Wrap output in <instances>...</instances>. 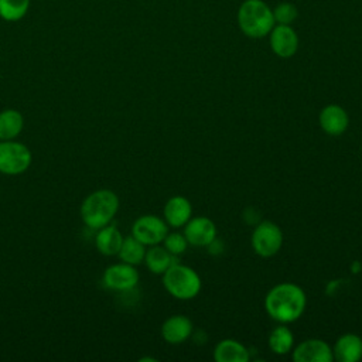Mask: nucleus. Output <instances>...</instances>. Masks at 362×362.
<instances>
[{
  "instance_id": "1a4fd4ad",
  "label": "nucleus",
  "mask_w": 362,
  "mask_h": 362,
  "mask_svg": "<svg viewBox=\"0 0 362 362\" xmlns=\"http://www.w3.org/2000/svg\"><path fill=\"white\" fill-rule=\"evenodd\" d=\"M293 351L294 362H331L334 361L332 348L322 339L308 338L300 342Z\"/></svg>"
},
{
  "instance_id": "6e6552de",
  "label": "nucleus",
  "mask_w": 362,
  "mask_h": 362,
  "mask_svg": "<svg viewBox=\"0 0 362 362\" xmlns=\"http://www.w3.org/2000/svg\"><path fill=\"white\" fill-rule=\"evenodd\" d=\"M103 286L115 291H129L133 290L139 283V272L136 266L120 262L106 267L102 276Z\"/></svg>"
},
{
  "instance_id": "423d86ee",
  "label": "nucleus",
  "mask_w": 362,
  "mask_h": 362,
  "mask_svg": "<svg viewBox=\"0 0 362 362\" xmlns=\"http://www.w3.org/2000/svg\"><path fill=\"white\" fill-rule=\"evenodd\" d=\"M252 249L260 257L274 256L283 245V232L280 226L272 221H263L256 225L250 238Z\"/></svg>"
},
{
  "instance_id": "4be33fe9",
  "label": "nucleus",
  "mask_w": 362,
  "mask_h": 362,
  "mask_svg": "<svg viewBox=\"0 0 362 362\" xmlns=\"http://www.w3.org/2000/svg\"><path fill=\"white\" fill-rule=\"evenodd\" d=\"M30 8V0H0V18L8 23L20 21Z\"/></svg>"
},
{
  "instance_id": "9b49d317",
  "label": "nucleus",
  "mask_w": 362,
  "mask_h": 362,
  "mask_svg": "<svg viewBox=\"0 0 362 362\" xmlns=\"http://www.w3.org/2000/svg\"><path fill=\"white\" fill-rule=\"evenodd\" d=\"M184 236L188 245L208 246L216 238V226L214 221L206 216H191L184 225Z\"/></svg>"
},
{
  "instance_id": "f8f14e48",
  "label": "nucleus",
  "mask_w": 362,
  "mask_h": 362,
  "mask_svg": "<svg viewBox=\"0 0 362 362\" xmlns=\"http://www.w3.org/2000/svg\"><path fill=\"white\" fill-rule=\"evenodd\" d=\"M192 321L184 314H175L168 317L161 325V337L171 345L185 342L192 334Z\"/></svg>"
},
{
  "instance_id": "5701e85b",
  "label": "nucleus",
  "mask_w": 362,
  "mask_h": 362,
  "mask_svg": "<svg viewBox=\"0 0 362 362\" xmlns=\"http://www.w3.org/2000/svg\"><path fill=\"white\" fill-rule=\"evenodd\" d=\"M273 17H274L276 24L291 25V23L296 21V18L298 17V10H297L296 4L283 1L273 8Z\"/></svg>"
},
{
  "instance_id": "f03ea898",
  "label": "nucleus",
  "mask_w": 362,
  "mask_h": 362,
  "mask_svg": "<svg viewBox=\"0 0 362 362\" xmlns=\"http://www.w3.org/2000/svg\"><path fill=\"white\" fill-rule=\"evenodd\" d=\"M119 209V197L112 189H96L81 204V219L90 229H100L112 222Z\"/></svg>"
},
{
  "instance_id": "6ab92c4d",
  "label": "nucleus",
  "mask_w": 362,
  "mask_h": 362,
  "mask_svg": "<svg viewBox=\"0 0 362 362\" xmlns=\"http://www.w3.org/2000/svg\"><path fill=\"white\" fill-rule=\"evenodd\" d=\"M24 127V117L16 109L0 112V140H14Z\"/></svg>"
},
{
  "instance_id": "f3484780",
  "label": "nucleus",
  "mask_w": 362,
  "mask_h": 362,
  "mask_svg": "<svg viewBox=\"0 0 362 362\" xmlns=\"http://www.w3.org/2000/svg\"><path fill=\"white\" fill-rule=\"evenodd\" d=\"M123 242L122 232L112 225H106L98 229L95 236V246L99 253L105 256H115L117 255Z\"/></svg>"
},
{
  "instance_id": "ddd939ff",
  "label": "nucleus",
  "mask_w": 362,
  "mask_h": 362,
  "mask_svg": "<svg viewBox=\"0 0 362 362\" xmlns=\"http://www.w3.org/2000/svg\"><path fill=\"white\" fill-rule=\"evenodd\" d=\"M320 127L329 136L342 134L349 124V116L346 110L339 105H327L318 115Z\"/></svg>"
},
{
  "instance_id": "2eb2a0df",
  "label": "nucleus",
  "mask_w": 362,
  "mask_h": 362,
  "mask_svg": "<svg viewBox=\"0 0 362 362\" xmlns=\"http://www.w3.org/2000/svg\"><path fill=\"white\" fill-rule=\"evenodd\" d=\"M334 359L338 362H358L362 359V338L356 334L341 335L332 348Z\"/></svg>"
},
{
  "instance_id": "4468645a",
  "label": "nucleus",
  "mask_w": 362,
  "mask_h": 362,
  "mask_svg": "<svg viewBox=\"0 0 362 362\" xmlns=\"http://www.w3.org/2000/svg\"><path fill=\"white\" fill-rule=\"evenodd\" d=\"M164 221L171 228H182L192 216V205L182 195L171 197L163 209Z\"/></svg>"
},
{
  "instance_id": "0eeeda50",
  "label": "nucleus",
  "mask_w": 362,
  "mask_h": 362,
  "mask_svg": "<svg viewBox=\"0 0 362 362\" xmlns=\"http://www.w3.org/2000/svg\"><path fill=\"white\" fill-rule=\"evenodd\" d=\"M168 233L165 221L156 215H141L132 225V235L146 246L160 245Z\"/></svg>"
},
{
  "instance_id": "412c9836",
  "label": "nucleus",
  "mask_w": 362,
  "mask_h": 362,
  "mask_svg": "<svg viewBox=\"0 0 362 362\" xmlns=\"http://www.w3.org/2000/svg\"><path fill=\"white\" fill-rule=\"evenodd\" d=\"M146 245H143L140 240H137L133 235L124 236L122 246L117 252V256L122 262L137 266L141 262H144L146 256Z\"/></svg>"
},
{
  "instance_id": "9d476101",
  "label": "nucleus",
  "mask_w": 362,
  "mask_h": 362,
  "mask_svg": "<svg viewBox=\"0 0 362 362\" xmlns=\"http://www.w3.org/2000/svg\"><path fill=\"white\" fill-rule=\"evenodd\" d=\"M270 37V48L280 58H290L298 49V35L291 25L274 24Z\"/></svg>"
},
{
  "instance_id": "39448f33",
  "label": "nucleus",
  "mask_w": 362,
  "mask_h": 362,
  "mask_svg": "<svg viewBox=\"0 0 362 362\" xmlns=\"http://www.w3.org/2000/svg\"><path fill=\"white\" fill-rule=\"evenodd\" d=\"M31 164L30 148L16 140H0V173L6 175L23 174Z\"/></svg>"
},
{
  "instance_id": "20e7f679",
  "label": "nucleus",
  "mask_w": 362,
  "mask_h": 362,
  "mask_svg": "<svg viewBox=\"0 0 362 362\" xmlns=\"http://www.w3.org/2000/svg\"><path fill=\"white\" fill-rule=\"evenodd\" d=\"M163 286L174 298L191 300L198 296L202 283L192 267L175 262L163 273Z\"/></svg>"
},
{
  "instance_id": "a211bd4d",
  "label": "nucleus",
  "mask_w": 362,
  "mask_h": 362,
  "mask_svg": "<svg viewBox=\"0 0 362 362\" xmlns=\"http://www.w3.org/2000/svg\"><path fill=\"white\" fill-rule=\"evenodd\" d=\"M144 263L151 273L163 274L171 264L175 263V256L171 255L164 246L153 245L146 250Z\"/></svg>"
},
{
  "instance_id": "f257e3e1",
  "label": "nucleus",
  "mask_w": 362,
  "mask_h": 362,
  "mask_svg": "<svg viewBox=\"0 0 362 362\" xmlns=\"http://www.w3.org/2000/svg\"><path fill=\"white\" fill-rule=\"evenodd\" d=\"M307 304L304 290L294 283H280L269 290L264 297L266 313L280 324L297 321Z\"/></svg>"
},
{
  "instance_id": "b1692460",
  "label": "nucleus",
  "mask_w": 362,
  "mask_h": 362,
  "mask_svg": "<svg viewBox=\"0 0 362 362\" xmlns=\"http://www.w3.org/2000/svg\"><path fill=\"white\" fill-rule=\"evenodd\" d=\"M161 243L174 256L184 253L188 246V242H187L184 233H180V232H171V233L168 232Z\"/></svg>"
},
{
  "instance_id": "aec40b11",
  "label": "nucleus",
  "mask_w": 362,
  "mask_h": 362,
  "mask_svg": "<svg viewBox=\"0 0 362 362\" xmlns=\"http://www.w3.org/2000/svg\"><path fill=\"white\" fill-rule=\"evenodd\" d=\"M269 348L276 355H286L293 349L294 335L286 324H280L269 334Z\"/></svg>"
},
{
  "instance_id": "dca6fc26",
  "label": "nucleus",
  "mask_w": 362,
  "mask_h": 362,
  "mask_svg": "<svg viewBox=\"0 0 362 362\" xmlns=\"http://www.w3.org/2000/svg\"><path fill=\"white\" fill-rule=\"evenodd\" d=\"M214 359L216 362H247V348L236 339H222L214 348Z\"/></svg>"
},
{
  "instance_id": "7ed1b4c3",
  "label": "nucleus",
  "mask_w": 362,
  "mask_h": 362,
  "mask_svg": "<svg viewBox=\"0 0 362 362\" xmlns=\"http://www.w3.org/2000/svg\"><path fill=\"white\" fill-rule=\"evenodd\" d=\"M273 10L263 0H245L238 10V25L250 38H263L274 27Z\"/></svg>"
}]
</instances>
